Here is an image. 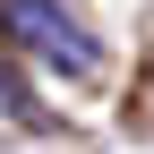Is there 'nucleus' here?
<instances>
[{"mask_svg": "<svg viewBox=\"0 0 154 154\" xmlns=\"http://www.w3.org/2000/svg\"><path fill=\"white\" fill-rule=\"evenodd\" d=\"M0 111H9V120H34V103H26V86H17L9 69H0Z\"/></svg>", "mask_w": 154, "mask_h": 154, "instance_id": "2", "label": "nucleus"}, {"mask_svg": "<svg viewBox=\"0 0 154 154\" xmlns=\"http://www.w3.org/2000/svg\"><path fill=\"white\" fill-rule=\"evenodd\" d=\"M0 34L17 51H34L43 69H60V77H94L103 69V43L77 26L60 0H0Z\"/></svg>", "mask_w": 154, "mask_h": 154, "instance_id": "1", "label": "nucleus"}]
</instances>
